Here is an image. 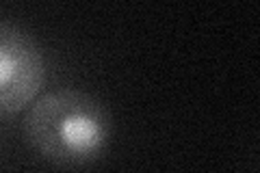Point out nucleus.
<instances>
[{
  "label": "nucleus",
  "instance_id": "obj_2",
  "mask_svg": "<svg viewBox=\"0 0 260 173\" xmlns=\"http://www.w3.org/2000/svg\"><path fill=\"white\" fill-rule=\"evenodd\" d=\"M46 59L39 41L18 24L0 22V117H11L39 97Z\"/></svg>",
  "mask_w": 260,
  "mask_h": 173
},
{
  "label": "nucleus",
  "instance_id": "obj_1",
  "mask_svg": "<svg viewBox=\"0 0 260 173\" xmlns=\"http://www.w3.org/2000/svg\"><path fill=\"white\" fill-rule=\"evenodd\" d=\"M111 113L80 89L39 95L24 115V136L42 158L63 167L98 160L111 141Z\"/></svg>",
  "mask_w": 260,
  "mask_h": 173
}]
</instances>
